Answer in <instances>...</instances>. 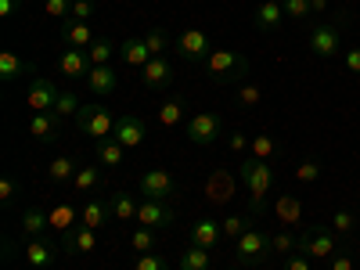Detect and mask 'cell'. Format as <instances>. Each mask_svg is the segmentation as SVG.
I'll return each mask as SVG.
<instances>
[{"label": "cell", "mask_w": 360, "mask_h": 270, "mask_svg": "<svg viewBox=\"0 0 360 270\" xmlns=\"http://www.w3.org/2000/svg\"><path fill=\"white\" fill-rule=\"evenodd\" d=\"M238 176H242V184L249 188V217H259L266 209L270 191H274V184H278L274 162L249 155V159H242V166H238Z\"/></svg>", "instance_id": "cell-1"}, {"label": "cell", "mask_w": 360, "mask_h": 270, "mask_svg": "<svg viewBox=\"0 0 360 270\" xmlns=\"http://www.w3.org/2000/svg\"><path fill=\"white\" fill-rule=\"evenodd\" d=\"M205 72L213 76L217 83H227V79H245L249 76V69H252V62H249V54H242V51H213L205 58Z\"/></svg>", "instance_id": "cell-2"}, {"label": "cell", "mask_w": 360, "mask_h": 270, "mask_svg": "<svg viewBox=\"0 0 360 270\" xmlns=\"http://www.w3.org/2000/svg\"><path fill=\"white\" fill-rule=\"evenodd\" d=\"M76 127H79V134L83 137H90V141H105V137H112L115 134V115L105 108V105H83L79 112H76Z\"/></svg>", "instance_id": "cell-3"}, {"label": "cell", "mask_w": 360, "mask_h": 270, "mask_svg": "<svg viewBox=\"0 0 360 270\" xmlns=\"http://www.w3.org/2000/svg\"><path fill=\"white\" fill-rule=\"evenodd\" d=\"M270 252H274V242H270V234L259 231V227H249L234 242V259L242 263V266H259V263H266Z\"/></svg>", "instance_id": "cell-4"}, {"label": "cell", "mask_w": 360, "mask_h": 270, "mask_svg": "<svg viewBox=\"0 0 360 270\" xmlns=\"http://www.w3.org/2000/svg\"><path fill=\"white\" fill-rule=\"evenodd\" d=\"M184 134L191 144L198 148H209V144H217L224 137V115L220 112H195L188 123H184Z\"/></svg>", "instance_id": "cell-5"}, {"label": "cell", "mask_w": 360, "mask_h": 270, "mask_svg": "<svg viewBox=\"0 0 360 270\" xmlns=\"http://www.w3.org/2000/svg\"><path fill=\"white\" fill-rule=\"evenodd\" d=\"M299 252L310 256V259H332L335 256V231L321 227V224L303 227L299 231Z\"/></svg>", "instance_id": "cell-6"}, {"label": "cell", "mask_w": 360, "mask_h": 270, "mask_svg": "<svg viewBox=\"0 0 360 270\" xmlns=\"http://www.w3.org/2000/svg\"><path fill=\"white\" fill-rule=\"evenodd\" d=\"M213 40H209L205 29H184V33L176 37V54L184 58V62H205L209 54H213Z\"/></svg>", "instance_id": "cell-7"}, {"label": "cell", "mask_w": 360, "mask_h": 270, "mask_svg": "<svg viewBox=\"0 0 360 270\" xmlns=\"http://www.w3.org/2000/svg\"><path fill=\"white\" fill-rule=\"evenodd\" d=\"M339 44H342V25L335 22H317L310 29V51L317 58H335L339 54Z\"/></svg>", "instance_id": "cell-8"}, {"label": "cell", "mask_w": 360, "mask_h": 270, "mask_svg": "<svg viewBox=\"0 0 360 270\" xmlns=\"http://www.w3.org/2000/svg\"><path fill=\"white\" fill-rule=\"evenodd\" d=\"M173 195H176V176L169 169H144V176H141V198L166 202Z\"/></svg>", "instance_id": "cell-9"}, {"label": "cell", "mask_w": 360, "mask_h": 270, "mask_svg": "<svg viewBox=\"0 0 360 270\" xmlns=\"http://www.w3.org/2000/svg\"><path fill=\"white\" fill-rule=\"evenodd\" d=\"M173 220H176L173 205H166V202H159V198H141V205H137V224H141V227L162 231V227H169Z\"/></svg>", "instance_id": "cell-10"}, {"label": "cell", "mask_w": 360, "mask_h": 270, "mask_svg": "<svg viewBox=\"0 0 360 270\" xmlns=\"http://www.w3.org/2000/svg\"><path fill=\"white\" fill-rule=\"evenodd\" d=\"M58 98H62V90L54 86V79H33L29 83V94H25V105L33 108V112H54Z\"/></svg>", "instance_id": "cell-11"}, {"label": "cell", "mask_w": 360, "mask_h": 270, "mask_svg": "<svg viewBox=\"0 0 360 270\" xmlns=\"http://www.w3.org/2000/svg\"><path fill=\"white\" fill-rule=\"evenodd\" d=\"M144 134H148L144 119H137V115H130V112H127V115H119V119H115V134H112V137H115L119 144H123L127 152H134V148H141V144H144Z\"/></svg>", "instance_id": "cell-12"}, {"label": "cell", "mask_w": 360, "mask_h": 270, "mask_svg": "<svg viewBox=\"0 0 360 270\" xmlns=\"http://www.w3.org/2000/svg\"><path fill=\"white\" fill-rule=\"evenodd\" d=\"M94 249H98V231H90L83 224H76L72 231L62 234V252H69V256H86Z\"/></svg>", "instance_id": "cell-13"}, {"label": "cell", "mask_w": 360, "mask_h": 270, "mask_svg": "<svg viewBox=\"0 0 360 270\" xmlns=\"http://www.w3.org/2000/svg\"><path fill=\"white\" fill-rule=\"evenodd\" d=\"M220 242H224V224H220V220H209V217H205V220H195V224H191V245L213 252Z\"/></svg>", "instance_id": "cell-14"}, {"label": "cell", "mask_w": 360, "mask_h": 270, "mask_svg": "<svg viewBox=\"0 0 360 270\" xmlns=\"http://www.w3.org/2000/svg\"><path fill=\"white\" fill-rule=\"evenodd\" d=\"M141 83H144L148 90H169V83H173L169 58H152V62L141 69Z\"/></svg>", "instance_id": "cell-15"}, {"label": "cell", "mask_w": 360, "mask_h": 270, "mask_svg": "<svg viewBox=\"0 0 360 270\" xmlns=\"http://www.w3.org/2000/svg\"><path fill=\"white\" fill-rule=\"evenodd\" d=\"M58 123H62L58 112H33V119H29V137L37 144H51V141H58Z\"/></svg>", "instance_id": "cell-16"}, {"label": "cell", "mask_w": 360, "mask_h": 270, "mask_svg": "<svg viewBox=\"0 0 360 270\" xmlns=\"http://www.w3.org/2000/svg\"><path fill=\"white\" fill-rule=\"evenodd\" d=\"M252 22H256L259 33H274V29H281V22H288L285 18V4H278V0H259Z\"/></svg>", "instance_id": "cell-17"}, {"label": "cell", "mask_w": 360, "mask_h": 270, "mask_svg": "<svg viewBox=\"0 0 360 270\" xmlns=\"http://www.w3.org/2000/svg\"><path fill=\"white\" fill-rule=\"evenodd\" d=\"M22 256H25V263L33 270H47L58 259V249L47 242V238H29V245L22 249Z\"/></svg>", "instance_id": "cell-18"}, {"label": "cell", "mask_w": 360, "mask_h": 270, "mask_svg": "<svg viewBox=\"0 0 360 270\" xmlns=\"http://www.w3.org/2000/svg\"><path fill=\"white\" fill-rule=\"evenodd\" d=\"M58 69H62V76H69V79H86L94 65H90V54H86V51L65 47V51H62V62H58Z\"/></svg>", "instance_id": "cell-19"}, {"label": "cell", "mask_w": 360, "mask_h": 270, "mask_svg": "<svg viewBox=\"0 0 360 270\" xmlns=\"http://www.w3.org/2000/svg\"><path fill=\"white\" fill-rule=\"evenodd\" d=\"M86 86H90V94H98V98H108L119 90V76L112 72V65H94L86 76Z\"/></svg>", "instance_id": "cell-20"}, {"label": "cell", "mask_w": 360, "mask_h": 270, "mask_svg": "<svg viewBox=\"0 0 360 270\" xmlns=\"http://www.w3.org/2000/svg\"><path fill=\"white\" fill-rule=\"evenodd\" d=\"M119 58H123V62H127L130 69H137V72H141V69H144V65H148V62H152V58H155V54L148 51L144 37H141V40L134 37V40H123V44H119Z\"/></svg>", "instance_id": "cell-21"}, {"label": "cell", "mask_w": 360, "mask_h": 270, "mask_svg": "<svg viewBox=\"0 0 360 270\" xmlns=\"http://www.w3.org/2000/svg\"><path fill=\"white\" fill-rule=\"evenodd\" d=\"M62 40H65V47L86 51L98 37H94V29H90V22H76V18H69V22H65V29H62Z\"/></svg>", "instance_id": "cell-22"}, {"label": "cell", "mask_w": 360, "mask_h": 270, "mask_svg": "<svg viewBox=\"0 0 360 270\" xmlns=\"http://www.w3.org/2000/svg\"><path fill=\"white\" fill-rule=\"evenodd\" d=\"M108 217H112V202L108 198H90L83 205V213H79V224L90 227V231H98V227L108 224Z\"/></svg>", "instance_id": "cell-23"}, {"label": "cell", "mask_w": 360, "mask_h": 270, "mask_svg": "<svg viewBox=\"0 0 360 270\" xmlns=\"http://www.w3.org/2000/svg\"><path fill=\"white\" fill-rule=\"evenodd\" d=\"M274 213H278V220L285 227H299L303 224V202H299V195H278Z\"/></svg>", "instance_id": "cell-24"}, {"label": "cell", "mask_w": 360, "mask_h": 270, "mask_svg": "<svg viewBox=\"0 0 360 270\" xmlns=\"http://www.w3.org/2000/svg\"><path fill=\"white\" fill-rule=\"evenodd\" d=\"M101 184H105L101 166H79V169H76V176H72L76 195H94V191H101Z\"/></svg>", "instance_id": "cell-25"}, {"label": "cell", "mask_w": 360, "mask_h": 270, "mask_svg": "<svg viewBox=\"0 0 360 270\" xmlns=\"http://www.w3.org/2000/svg\"><path fill=\"white\" fill-rule=\"evenodd\" d=\"M94 155H98V166L115 169V166H123V159H127V148L119 144L115 137H105V141H98V144H94Z\"/></svg>", "instance_id": "cell-26"}, {"label": "cell", "mask_w": 360, "mask_h": 270, "mask_svg": "<svg viewBox=\"0 0 360 270\" xmlns=\"http://www.w3.org/2000/svg\"><path fill=\"white\" fill-rule=\"evenodd\" d=\"M47 231H51V213H44V209H25L22 213V234L25 238H47Z\"/></svg>", "instance_id": "cell-27"}, {"label": "cell", "mask_w": 360, "mask_h": 270, "mask_svg": "<svg viewBox=\"0 0 360 270\" xmlns=\"http://www.w3.org/2000/svg\"><path fill=\"white\" fill-rule=\"evenodd\" d=\"M108 202H112V217H115V220H123V224L137 220V205H141V202H137L130 191H112Z\"/></svg>", "instance_id": "cell-28"}, {"label": "cell", "mask_w": 360, "mask_h": 270, "mask_svg": "<svg viewBox=\"0 0 360 270\" xmlns=\"http://www.w3.org/2000/svg\"><path fill=\"white\" fill-rule=\"evenodd\" d=\"M176 270H213V252H209V249H198V245H191V249L180 252Z\"/></svg>", "instance_id": "cell-29"}, {"label": "cell", "mask_w": 360, "mask_h": 270, "mask_svg": "<svg viewBox=\"0 0 360 270\" xmlns=\"http://www.w3.org/2000/svg\"><path fill=\"white\" fill-rule=\"evenodd\" d=\"M79 213H83V209H76L72 202H58L54 209H51V227H58V231H72L76 224H79Z\"/></svg>", "instance_id": "cell-30"}, {"label": "cell", "mask_w": 360, "mask_h": 270, "mask_svg": "<svg viewBox=\"0 0 360 270\" xmlns=\"http://www.w3.org/2000/svg\"><path fill=\"white\" fill-rule=\"evenodd\" d=\"M18 76H33V65H29V62H22L18 54L4 51V54H0V79H4V83H11V79H18Z\"/></svg>", "instance_id": "cell-31"}, {"label": "cell", "mask_w": 360, "mask_h": 270, "mask_svg": "<svg viewBox=\"0 0 360 270\" xmlns=\"http://www.w3.org/2000/svg\"><path fill=\"white\" fill-rule=\"evenodd\" d=\"M76 169H79V162H76L72 155H58V159L51 162L47 176H51V184H72V176H76Z\"/></svg>", "instance_id": "cell-32"}, {"label": "cell", "mask_w": 360, "mask_h": 270, "mask_svg": "<svg viewBox=\"0 0 360 270\" xmlns=\"http://www.w3.org/2000/svg\"><path fill=\"white\" fill-rule=\"evenodd\" d=\"M184 112H188V101L184 98H169L159 108V123L162 127H180V123H184Z\"/></svg>", "instance_id": "cell-33"}, {"label": "cell", "mask_w": 360, "mask_h": 270, "mask_svg": "<svg viewBox=\"0 0 360 270\" xmlns=\"http://www.w3.org/2000/svg\"><path fill=\"white\" fill-rule=\"evenodd\" d=\"M86 54H90V65H108L112 54H119V44H112L108 37H98L94 44L86 47Z\"/></svg>", "instance_id": "cell-34"}, {"label": "cell", "mask_w": 360, "mask_h": 270, "mask_svg": "<svg viewBox=\"0 0 360 270\" xmlns=\"http://www.w3.org/2000/svg\"><path fill=\"white\" fill-rule=\"evenodd\" d=\"M252 144V159H266V162H274V155L281 152V144L270 137V134H259V137H249Z\"/></svg>", "instance_id": "cell-35"}, {"label": "cell", "mask_w": 360, "mask_h": 270, "mask_svg": "<svg viewBox=\"0 0 360 270\" xmlns=\"http://www.w3.org/2000/svg\"><path fill=\"white\" fill-rule=\"evenodd\" d=\"M205 195H209V202H231V176H224V173H213L209 176V184H205Z\"/></svg>", "instance_id": "cell-36"}, {"label": "cell", "mask_w": 360, "mask_h": 270, "mask_svg": "<svg viewBox=\"0 0 360 270\" xmlns=\"http://www.w3.org/2000/svg\"><path fill=\"white\" fill-rule=\"evenodd\" d=\"M130 245H134V252H159V234L152 227H137L130 234Z\"/></svg>", "instance_id": "cell-37"}, {"label": "cell", "mask_w": 360, "mask_h": 270, "mask_svg": "<svg viewBox=\"0 0 360 270\" xmlns=\"http://www.w3.org/2000/svg\"><path fill=\"white\" fill-rule=\"evenodd\" d=\"M252 220L256 217H249V213H238V217H227L224 220V238H231V242H238L249 227H252Z\"/></svg>", "instance_id": "cell-38"}, {"label": "cell", "mask_w": 360, "mask_h": 270, "mask_svg": "<svg viewBox=\"0 0 360 270\" xmlns=\"http://www.w3.org/2000/svg\"><path fill=\"white\" fill-rule=\"evenodd\" d=\"M144 44H148V51H152L155 58H166V47H169V37L162 33V29H148V33H144Z\"/></svg>", "instance_id": "cell-39"}, {"label": "cell", "mask_w": 360, "mask_h": 270, "mask_svg": "<svg viewBox=\"0 0 360 270\" xmlns=\"http://www.w3.org/2000/svg\"><path fill=\"white\" fill-rule=\"evenodd\" d=\"M134 270H169V259L162 252H141L137 263H134Z\"/></svg>", "instance_id": "cell-40"}, {"label": "cell", "mask_w": 360, "mask_h": 270, "mask_svg": "<svg viewBox=\"0 0 360 270\" xmlns=\"http://www.w3.org/2000/svg\"><path fill=\"white\" fill-rule=\"evenodd\" d=\"M274 252H285V256H292V252H299V234H288V231H278L274 238Z\"/></svg>", "instance_id": "cell-41"}, {"label": "cell", "mask_w": 360, "mask_h": 270, "mask_svg": "<svg viewBox=\"0 0 360 270\" xmlns=\"http://www.w3.org/2000/svg\"><path fill=\"white\" fill-rule=\"evenodd\" d=\"M295 180H299V184H314V180H321V162H317V159L299 162V169H295Z\"/></svg>", "instance_id": "cell-42"}, {"label": "cell", "mask_w": 360, "mask_h": 270, "mask_svg": "<svg viewBox=\"0 0 360 270\" xmlns=\"http://www.w3.org/2000/svg\"><path fill=\"white\" fill-rule=\"evenodd\" d=\"M285 18H288V22L310 18V0H285Z\"/></svg>", "instance_id": "cell-43"}, {"label": "cell", "mask_w": 360, "mask_h": 270, "mask_svg": "<svg viewBox=\"0 0 360 270\" xmlns=\"http://www.w3.org/2000/svg\"><path fill=\"white\" fill-rule=\"evenodd\" d=\"M83 105H79V98L72 94V90H62V98H58V105H54V112L58 115H76Z\"/></svg>", "instance_id": "cell-44"}, {"label": "cell", "mask_w": 360, "mask_h": 270, "mask_svg": "<svg viewBox=\"0 0 360 270\" xmlns=\"http://www.w3.org/2000/svg\"><path fill=\"white\" fill-rule=\"evenodd\" d=\"M94 15H98L94 0H72V18H76V22H90Z\"/></svg>", "instance_id": "cell-45"}, {"label": "cell", "mask_w": 360, "mask_h": 270, "mask_svg": "<svg viewBox=\"0 0 360 270\" xmlns=\"http://www.w3.org/2000/svg\"><path fill=\"white\" fill-rule=\"evenodd\" d=\"M18 180L15 176H4V180H0V205H11L15 198H18Z\"/></svg>", "instance_id": "cell-46"}, {"label": "cell", "mask_w": 360, "mask_h": 270, "mask_svg": "<svg viewBox=\"0 0 360 270\" xmlns=\"http://www.w3.org/2000/svg\"><path fill=\"white\" fill-rule=\"evenodd\" d=\"M44 11H47L51 18H72V0H47Z\"/></svg>", "instance_id": "cell-47"}, {"label": "cell", "mask_w": 360, "mask_h": 270, "mask_svg": "<svg viewBox=\"0 0 360 270\" xmlns=\"http://www.w3.org/2000/svg\"><path fill=\"white\" fill-rule=\"evenodd\" d=\"M356 227V217L349 213V209H339L335 213V220H332V231H339V234H349Z\"/></svg>", "instance_id": "cell-48"}, {"label": "cell", "mask_w": 360, "mask_h": 270, "mask_svg": "<svg viewBox=\"0 0 360 270\" xmlns=\"http://www.w3.org/2000/svg\"><path fill=\"white\" fill-rule=\"evenodd\" d=\"M259 98H263V90L256 83H245L242 90H238V101H242V105H259Z\"/></svg>", "instance_id": "cell-49"}, {"label": "cell", "mask_w": 360, "mask_h": 270, "mask_svg": "<svg viewBox=\"0 0 360 270\" xmlns=\"http://www.w3.org/2000/svg\"><path fill=\"white\" fill-rule=\"evenodd\" d=\"M328 270H353V252H339L328 259Z\"/></svg>", "instance_id": "cell-50"}, {"label": "cell", "mask_w": 360, "mask_h": 270, "mask_svg": "<svg viewBox=\"0 0 360 270\" xmlns=\"http://www.w3.org/2000/svg\"><path fill=\"white\" fill-rule=\"evenodd\" d=\"M227 148H231V152H238V155H242L245 148H249V137H245L242 130H234V134L227 137Z\"/></svg>", "instance_id": "cell-51"}, {"label": "cell", "mask_w": 360, "mask_h": 270, "mask_svg": "<svg viewBox=\"0 0 360 270\" xmlns=\"http://www.w3.org/2000/svg\"><path fill=\"white\" fill-rule=\"evenodd\" d=\"M285 270H310V256H303V252H292V256L285 259Z\"/></svg>", "instance_id": "cell-52"}, {"label": "cell", "mask_w": 360, "mask_h": 270, "mask_svg": "<svg viewBox=\"0 0 360 270\" xmlns=\"http://www.w3.org/2000/svg\"><path fill=\"white\" fill-rule=\"evenodd\" d=\"M346 69H349L353 76H360V47H349V51H346Z\"/></svg>", "instance_id": "cell-53"}, {"label": "cell", "mask_w": 360, "mask_h": 270, "mask_svg": "<svg viewBox=\"0 0 360 270\" xmlns=\"http://www.w3.org/2000/svg\"><path fill=\"white\" fill-rule=\"evenodd\" d=\"M22 8V0H0V18H11Z\"/></svg>", "instance_id": "cell-54"}, {"label": "cell", "mask_w": 360, "mask_h": 270, "mask_svg": "<svg viewBox=\"0 0 360 270\" xmlns=\"http://www.w3.org/2000/svg\"><path fill=\"white\" fill-rule=\"evenodd\" d=\"M324 8H328V0H310V11H314V15H321Z\"/></svg>", "instance_id": "cell-55"}, {"label": "cell", "mask_w": 360, "mask_h": 270, "mask_svg": "<svg viewBox=\"0 0 360 270\" xmlns=\"http://www.w3.org/2000/svg\"><path fill=\"white\" fill-rule=\"evenodd\" d=\"M356 227H360V213H356Z\"/></svg>", "instance_id": "cell-56"}, {"label": "cell", "mask_w": 360, "mask_h": 270, "mask_svg": "<svg viewBox=\"0 0 360 270\" xmlns=\"http://www.w3.org/2000/svg\"><path fill=\"white\" fill-rule=\"evenodd\" d=\"M278 4H285V0H278Z\"/></svg>", "instance_id": "cell-57"}, {"label": "cell", "mask_w": 360, "mask_h": 270, "mask_svg": "<svg viewBox=\"0 0 360 270\" xmlns=\"http://www.w3.org/2000/svg\"><path fill=\"white\" fill-rule=\"evenodd\" d=\"M234 270H242V266H234Z\"/></svg>", "instance_id": "cell-58"}]
</instances>
